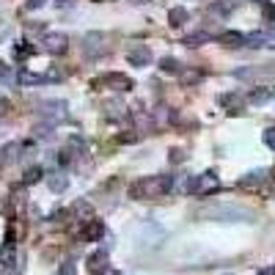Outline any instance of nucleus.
<instances>
[{
  "label": "nucleus",
  "mask_w": 275,
  "mask_h": 275,
  "mask_svg": "<svg viewBox=\"0 0 275 275\" xmlns=\"http://www.w3.org/2000/svg\"><path fill=\"white\" fill-rule=\"evenodd\" d=\"M179 80H182V83H198V80H201V72H179Z\"/></svg>",
  "instance_id": "obj_23"
},
{
  "label": "nucleus",
  "mask_w": 275,
  "mask_h": 275,
  "mask_svg": "<svg viewBox=\"0 0 275 275\" xmlns=\"http://www.w3.org/2000/svg\"><path fill=\"white\" fill-rule=\"evenodd\" d=\"M110 42H113V39H110L108 33H102V31L85 33V36H83V55L85 58H102V55H108V52H110Z\"/></svg>",
  "instance_id": "obj_2"
},
{
  "label": "nucleus",
  "mask_w": 275,
  "mask_h": 275,
  "mask_svg": "<svg viewBox=\"0 0 275 275\" xmlns=\"http://www.w3.org/2000/svg\"><path fill=\"white\" fill-rule=\"evenodd\" d=\"M270 94H272V97H275V88H272V91H270Z\"/></svg>",
  "instance_id": "obj_37"
},
{
  "label": "nucleus",
  "mask_w": 275,
  "mask_h": 275,
  "mask_svg": "<svg viewBox=\"0 0 275 275\" xmlns=\"http://www.w3.org/2000/svg\"><path fill=\"white\" fill-rule=\"evenodd\" d=\"M42 176H44V168L42 165H31L25 173H22V185H36V182H42Z\"/></svg>",
  "instance_id": "obj_16"
},
{
  "label": "nucleus",
  "mask_w": 275,
  "mask_h": 275,
  "mask_svg": "<svg viewBox=\"0 0 275 275\" xmlns=\"http://www.w3.org/2000/svg\"><path fill=\"white\" fill-rule=\"evenodd\" d=\"M270 99H272L270 88H253L248 94V102L250 105H264V102H270Z\"/></svg>",
  "instance_id": "obj_18"
},
{
  "label": "nucleus",
  "mask_w": 275,
  "mask_h": 275,
  "mask_svg": "<svg viewBox=\"0 0 275 275\" xmlns=\"http://www.w3.org/2000/svg\"><path fill=\"white\" fill-rule=\"evenodd\" d=\"M102 234H105V226L99 223V220H88V223H85V229H83V234H80V237H83L85 242H88V239H91V242H97V239L102 237Z\"/></svg>",
  "instance_id": "obj_13"
},
{
  "label": "nucleus",
  "mask_w": 275,
  "mask_h": 275,
  "mask_svg": "<svg viewBox=\"0 0 275 275\" xmlns=\"http://www.w3.org/2000/svg\"><path fill=\"white\" fill-rule=\"evenodd\" d=\"M220 105H226L231 113H239V108H242V97H239V94H226V97H220Z\"/></svg>",
  "instance_id": "obj_20"
},
{
  "label": "nucleus",
  "mask_w": 275,
  "mask_h": 275,
  "mask_svg": "<svg viewBox=\"0 0 275 275\" xmlns=\"http://www.w3.org/2000/svg\"><path fill=\"white\" fill-rule=\"evenodd\" d=\"M160 69H162V72H168V74H179V72H182V63H179L176 58L165 55V58H160Z\"/></svg>",
  "instance_id": "obj_19"
},
{
  "label": "nucleus",
  "mask_w": 275,
  "mask_h": 275,
  "mask_svg": "<svg viewBox=\"0 0 275 275\" xmlns=\"http://www.w3.org/2000/svg\"><path fill=\"white\" fill-rule=\"evenodd\" d=\"M259 275H275V267H264V270H259Z\"/></svg>",
  "instance_id": "obj_34"
},
{
  "label": "nucleus",
  "mask_w": 275,
  "mask_h": 275,
  "mask_svg": "<svg viewBox=\"0 0 275 275\" xmlns=\"http://www.w3.org/2000/svg\"><path fill=\"white\" fill-rule=\"evenodd\" d=\"M42 47L50 55H63L69 50V39H66V33H44Z\"/></svg>",
  "instance_id": "obj_6"
},
{
  "label": "nucleus",
  "mask_w": 275,
  "mask_h": 275,
  "mask_svg": "<svg viewBox=\"0 0 275 275\" xmlns=\"http://www.w3.org/2000/svg\"><path fill=\"white\" fill-rule=\"evenodd\" d=\"M261 140H264V146L275 149V127H267V130H264V135H261Z\"/></svg>",
  "instance_id": "obj_26"
},
{
  "label": "nucleus",
  "mask_w": 275,
  "mask_h": 275,
  "mask_svg": "<svg viewBox=\"0 0 275 275\" xmlns=\"http://www.w3.org/2000/svg\"><path fill=\"white\" fill-rule=\"evenodd\" d=\"M264 17L267 20H275V6H270V3L264 6Z\"/></svg>",
  "instance_id": "obj_32"
},
{
  "label": "nucleus",
  "mask_w": 275,
  "mask_h": 275,
  "mask_svg": "<svg viewBox=\"0 0 275 275\" xmlns=\"http://www.w3.org/2000/svg\"><path fill=\"white\" fill-rule=\"evenodd\" d=\"M105 110H108V116H116V119H119L121 110H124V105H121V102H108V105H105Z\"/></svg>",
  "instance_id": "obj_25"
},
{
  "label": "nucleus",
  "mask_w": 275,
  "mask_h": 275,
  "mask_svg": "<svg viewBox=\"0 0 275 275\" xmlns=\"http://www.w3.org/2000/svg\"><path fill=\"white\" fill-rule=\"evenodd\" d=\"M127 61L132 63V66H149L151 63V50L146 44H135V47H130V50H127Z\"/></svg>",
  "instance_id": "obj_7"
},
{
  "label": "nucleus",
  "mask_w": 275,
  "mask_h": 275,
  "mask_svg": "<svg viewBox=\"0 0 275 275\" xmlns=\"http://www.w3.org/2000/svg\"><path fill=\"white\" fill-rule=\"evenodd\" d=\"M58 275H77V270H74V264H72V261H66V264H63L61 270H58Z\"/></svg>",
  "instance_id": "obj_28"
},
{
  "label": "nucleus",
  "mask_w": 275,
  "mask_h": 275,
  "mask_svg": "<svg viewBox=\"0 0 275 275\" xmlns=\"http://www.w3.org/2000/svg\"><path fill=\"white\" fill-rule=\"evenodd\" d=\"M47 187H50L52 193H63L69 187V176H66V173H61V171L47 173Z\"/></svg>",
  "instance_id": "obj_12"
},
{
  "label": "nucleus",
  "mask_w": 275,
  "mask_h": 275,
  "mask_svg": "<svg viewBox=\"0 0 275 275\" xmlns=\"http://www.w3.org/2000/svg\"><path fill=\"white\" fill-rule=\"evenodd\" d=\"M88 272L91 275H105L108 272V250H97L88 256Z\"/></svg>",
  "instance_id": "obj_8"
},
{
  "label": "nucleus",
  "mask_w": 275,
  "mask_h": 275,
  "mask_svg": "<svg viewBox=\"0 0 275 275\" xmlns=\"http://www.w3.org/2000/svg\"><path fill=\"white\" fill-rule=\"evenodd\" d=\"M39 113H42L50 124H58V121H63L69 116V102L66 99H47V102L39 105Z\"/></svg>",
  "instance_id": "obj_4"
},
{
  "label": "nucleus",
  "mask_w": 275,
  "mask_h": 275,
  "mask_svg": "<svg viewBox=\"0 0 275 275\" xmlns=\"http://www.w3.org/2000/svg\"><path fill=\"white\" fill-rule=\"evenodd\" d=\"M207 42H209V33H207V31L187 33V36L182 39V44H187V47H201V44H207Z\"/></svg>",
  "instance_id": "obj_17"
},
{
  "label": "nucleus",
  "mask_w": 275,
  "mask_h": 275,
  "mask_svg": "<svg viewBox=\"0 0 275 275\" xmlns=\"http://www.w3.org/2000/svg\"><path fill=\"white\" fill-rule=\"evenodd\" d=\"M0 83H14V72H11V66L3 61H0Z\"/></svg>",
  "instance_id": "obj_22"
},
{
  "label": "nucleus",
  "mask_w": 275,
  "mask_h": 275,
  "mask_svg": "<svg viewBox=\"0 0 275 275\" xmlns=\"http://www.w3.org/2000/svg\"><path fill=\"white\" fill-rule=\"evenodd\" d=\"M220 187V179L215 171H207L198 176V196H207V193H215Z\"/></svg>",
  "instance_id": "obj_9"
},
{
  "label": "nucleus",
  "mask_w": 275,
  "mask_h": 275,
  "mask_svg": "<svg viewBox=\"0 0 275 275\" xmlns=\"http://www.w3.org/2000/svg\"><path fill=\"white\" fill-rule=\"evenodd\" d=\"M187 20H190V14H187V9H182V6H176V9L168 11V25H171V28L185 25Z\"/></svg>",
  "instance_id": "obj_15"
},
{
  "label": "nucleus",
  "mask_w": 275,
  "mask_h": 275,
  "mask_svg": "<svg viewBox=\"0 0 275 275\" xmlns=\"http://www.w3.org/2000/svg\"><path fill=\"white\" fill-rule=\"evenodd\" d=\"M171 190H173V176L157 173V176L138 179V182L130 187V196L140 198V201H149V198H160V196H165V193H171Z\"/></svg>",
  "instance_id": "obj_1"
},
{
  "label": "nucleus",
  "mask_w": 275,
  "mask_h": 275,
  "mask_svg": "<svg viewBox=\"0 0 275 275\" xmlns=\"http://www.w3.org/2000/svg\"><path fill=\"white\" fill-rule=\"evenodd\" d=\"M185 160V151L182 149H171V162H182Z\"/></svg>",
  "instance_id": "obj_30"
},
{
  "label": "nucleus",
  "mask_w": 275,
  "mask_h": 275,
  "mask_svg": "<svg viewBox=\"0 0 275 275\" xmlns=\"http://www.w3.org/2000/svg\"><path fill=\"white\" fill-rule=\"evenodd\" d=\"M74 212H80V215H91V207L85 201H77L74 204Z\"/></svg>",
  "instance_id": "obj_29"
},
{
  "label": "nucleus",
  "mask_w": 275,
  "mask_h": 275,
  "mask_svg": "<svg viewBox=\"0 0 275 275\" xmlns=\"http://www.w3.org/2000/svg\"><path fill=\"white\" fill-rule=\"evenodd\" d=\"M20 83L22 85H39V83H47L44 74H33V72H20Z\"/></svg>",
  "instance_id": "obj_21"
},
{
  "label": "nucleus",
  "mask_w": 275,
  "mask_h": 275,
  "mask_svg": "<svg viewBox=\"0 0 275 275\" xmlns=\"http://www.w3.org/2000/svg\"><path fill=\"white\" fill-rule=\"evenodd\" d=\"M253 3H264V6H267V3H270V0H253Z\"/></svg>",
  "instance_id": "obj_36"
},
{
  "label": "nucleus",
  "mask_w": 275,
  "mask_h": 275,
  "mask_svg": "<svg viewBox=\"0 0 275 275\" xmlns=\"http://www.w3.org/2000/svg\"><path fill=\"white\" fill-rule=\"evenodd\" d=\"M31 52H33V47H28V44H25V47H17V58H22V55L28 58Z\"/></svg>",
  "instance_id": "obj_31"
},
{
  "label": "nucleus",
  "mask_w": 275,
  "mask_h": 275,
  "mask_svg": "<svg viewBox=\"0 0 275 275\" xmlns=\"http://www.w3.org/2000/svg\"><path fill=\"white\" fill-rule=\"evenodd\" d=\"M267 179V171L264 168H256V171H250V173H245L242 179H239V187H256V185H261Z\"/></svg>",
  "instance_id": "obj_14"
},
{
  "label": "nucleus",
  "mask_w": 275,
  "mask_h": 275,
  "mask_svg": "<svg viewBox=\"0 0 275 275\" xmlns=\"http://www.w3.org/2000/svg\"><path fill=\"white\" fill-rule=\"evenodd\" d=\"M94 88H113V91H132V80L121 72H113V74H102V77L94 80Z\"/></svg>",
  "instance_id": "obj_5"
},
{
  "label": "nucleus",
  "mask_w": 275,
  "mask_h": 275,
  "mask_svg": "<svg viewBox=\"0 0 275 275\" xmlns=\"http://www.w3.org/2000/svg\"><path fill=\"white\" fill-rule=\"evenodd\" d=\"M132 3H138V6H140V3H149V0H132Z\"/></svg>",
  "instance_id": "obj_35"
},
{
  "label": "nucleus",
  "mask_w": 275,
  "mask_h": 275,
  "mask_svg": "<svg viewBox=\"0 0 275 275\" xmlns=\"http://www.w3.org/2000/svg\"><path fill=\"white\" fill-rule=\"evenodd\" d=\"M44 3L47 0H25V11H36V9H42Z\"/></svg>",
  "instance_id": "obj_27"
},
{
  "label": "nucleus",
  "mask_w": 275,
  "mask_h": 275,
  "mask_svg": "<svg viewBox=\"0 0 275 275\" xmlns=\"http://www.w3.org/2000/svg\"><path fill=\"white\" fill-rule=\"evenodd\" d=\"M204 218H215V220H250L253 215L242 207H231V204H220V207H207L201 209Z\"/></svg>",
  "instance_id": "obj_3"
},
{
  "label": "nucleus",
  "mask_w": 275,
  "mask_h": 275,
  "mask_svg": "<svg viewBox=\"0 0 275 275\" xmlns=\"http://www.w3.org/2000/svg\"><path fill=\"white\" fill-rule=\"evenodd\" d=\"M9 108H11V102H9V99H0V116H6V113H9Z\"/></svg>",
  "instance_id": "obj_33"
},
{
  "label": "nucleus",
  "mask_w": 275,
  "mask_h": 275,
  "mask_svg": "<svg viewBox=\"0 0 275 275\" xmlns=\"http://www.w3.org/2000/svg\"><path fill=\"white\" fill-rule=\"evenodd\" d=\"M220 44L229 47V50L245 47V33H239V31H226V33H220Z\"/></svg>",
  "instance_id": "obj_11"
},
{
  "label": "nucleus",
  "mask_w": 275,
  "mask_h": 275,
  "mask_svg": "<svg viewBox=\"0 0 275 275\" xmlns=\"http://www.w3.org/2000/svg\"><path fill=\"white\" fill-rule=\"evenodd\" d=\"M36 138H52V124H36Z\"/></svg>",
  "instance_id": "obj_24"
},
{
  "label": "nucleus",
  "mask_w": 275,
  "mask_h": 275,
  "mask_svg": "<svg viewBox=\"0 0 275 275\" xmlns=\"http://www.w3.org/2000/svg\"><path fill=\"white\" fill-rule=\"evenodd\" d=\"M20 151H22V143H17V140L6 143L3 149H0V165H14V162L20 160Z\"/></svg>",
  "instance_id": "obj_10"
}]
</instances>
